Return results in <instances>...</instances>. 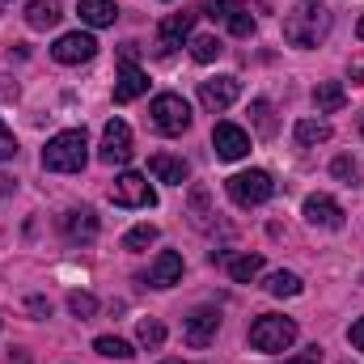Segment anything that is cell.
<instances>
[{
	"instance_id": "obj_26",
	"label": "cell",
	"mask_w": 364,
	"mask_h": 364,
	"mask_svg": "<svg viewBox=\"0 0 364 364\" xmlns=\"http://www.w3.org/2000/svg\"><path fill=\"white\" fill-rule=\"evenodd\" d=\"M136 339H140V348H149V352H157V348L166 343V326H161L157 318H144V322L136 326Z\"/></svg>"
},
{
	"instance_id": "obj_10",
	"label": "cell",
	"mask_w": 364,
	"mask_h": 364,
	"mask_svg": "<svg viewBox=\"0 0 364 364\" xmlns=\"http://www.w3.org/2000/svg\"><path fill=\"white\" fill-rule=\"evenodd\" d=\"M216 331H220V309H216V305H199V309L186 314L182 339H186L191 348H208V343L216 339Z\"/></svg>"
},
{
	"instance_id": "obj_7",
	"label": "cell",
	"mask_w": 364,
	"mask_h": 364,
	"mask_svg": "<svg viewBox=\"0 0 364 364\" xmlns=\"http://www.w3.org/2000/svg\"><path fill=\"white\" fill-rule=\"evenodd\" d=\"M110 199H114L119 208H153V203H157V191L149 186V178H144V174L127 170V174H119V178H114Z\"/></svg>"
},
{
	"instance_id": "obj_16",
	"label": "cell",
	"mask_w": 364,
	"mask_h": 364,
	"mask_svg": "<svg viewBox=\"0 0 364 364\" xmlns=\"http://www.w3.org/2000/svg\"><path fill=\"white\" fill-rule=\"evenodd\" d=\"M305 220L318 229H343V208L331 195H309L305 199Z\"/></svg>"
},
{
	"instance_id": "obj_15",
	"label": "cell",
	"mask_w": 364,
	"mask_h": 364,
	"mask_svg": "<svg viewBox=\"0 0 364 364\" xmlns=\"http://www.w3.org/2000/svg\"><path fill=\"white\" fill-rule=\"evenodd\" d=\"M64 237H68L73 246L97 242V216H93V208H73V212H64Z\"/></svg>"
},
{
	"instance_id": "obj_9",
	"label": "cell",
	"mask_w": 364,
	"mask_h": 364,
	"mask_svg": "<svg viewBox=\"0 0 364 364\" xmlns=\"http://www.w3.org/2000/svg\"><path fill=\"white\" fill-rule=\"evenodd\" d=\"M203 9H208V17L220 21L229 34H237V38H250V34H255V17H250L246 4H237V0H208Z\"/></svg>"
},
{
	"instance_id": "obj_29",
	"label": "cell",
	"mask_w": 364,
	"mask_h": 364,
	"mask_svg": "<svg viewBox=\"0 0 364 364\" xmlns=\"http://www.w3.org/2000/svg\"><path fill=\"white\" fill-rule=\"evenodd\" d=\"M191 220H195V229H208V225H212V212H208V191H203V186H195V191H191Z\"/></svg>"
},
{
	"instance_id": "obj_23",
	"label": "cell",
	"mask_w": 364,
	"mask_h": 364,
	"mask_svg": "<svg viewBox=\"0 0 364 364\" xmlns=\"http://www.w3.org/2000/svg\"><path fill=\"white\" fill-rule=\"evenodd\" d=\"M292 136H296V144H322V140H331V123L326 119H301L292 127Z\"/></svg>"
},
{
	"instance_id": "obj_6",
	"label": "cell",
	"mask_w": 364,
	"mask_h": 364,
	"mask_svg": "<svg viewBox=\"0 0 364 364\" xmlns=\"http://www.w3.org/2000/svg\"><path fill=\"white\" fill-rule=\"evenodd\" d=\"M144 90H149V77H144V68L136 64V43H127V47H123L119 77H114V102H119V106H123V102H136Z\"/></svg>"
},
{
	"instance_id": "obj_37",
	"label": "cell",
	"mask_w": 364,
	"mask_h": 364,
	"mask_svg": "<svg viewBox=\"0 0 364 364\" xmlns=\"http://www.w3.org/2000/svg\"><path fill=\"white\" fill-rule=\"evenodd\" d=\"M13 186H17V182L9 178V174H0V195H9V191H13Z\"/></svg>"
},
{
	"instance_id": "obj_27",
	"label": "cell",
	"mask_w": 364,
	"mask_h": 364,
	"mask_svg": "<svg viewBox=\"0 0 364 364\" xmlns=\"http://www.w3.org/2000/svg\"><path fill=\"white\" fill-rule=\"evenodd\" d=\"M93 352H97V356H110V360H132V356H136L132 343H123V339H114V335L93 339Z\"/></svg>"
},
{
	"instance_id": "obj_39",
	"label": "cell",
	"mask_w": 364,
	"mask_h": 364,
	"mask_svg": "<svg viewBox=\"0 0 364 364\" xmlns=\"http://www.w3.org/2000/svg\"><path fill=\"white\" fill-rule=\"evenodd\" d=\"M161 364H191V360H161Z\"/></svg>"
},
{
	"instance_id": "obj_34",
	"label": "cell",
	"mask_w": 364,
	"mask_h": 364,
	"mask_svg": "<svg viewBox=\"0 0 364 364\" xmlns=\"http://www.w3.org/2000/svg\"><path fill=\"white\" fill-rule=\"evenodd\" d=\"M279 364H322V348L314 343V348H305L301 356H292V360H279Z\"/></svg>"
},
{
	"instance_id": "obj_38",
	"label": "cell",
	"mask_w": 364,
	"mask_h": 364,
	"mask_svg": "<svg viewBox=\"0 0 364 364\" xmlns=\"http://www.w3.org/2000/svg\"><path fill=\"white\" fill-rule=\"evenodd\" d=\"M356 34H360V38H364V17H360V21H356Z\"/></svg>"
},
{
	"instance_id": "obj_12",
	"label": "cell",
	"mask_w": 364,
	"mask_h": 364,
	"mask_svg": "<svg viewBox=\"0 0 364 364\" xmlns=\"http://www.w3.org/2000/svg\"><path fill=\"white\" fill-rule=\"evenodd\" d=\"M51 55H55L60 64H90L93 55H97V38L85 34V30L60 34V38H55V47H51Z\"/></svg>"
},
{
	"instance_id": "obj_20",
	"label": "cell",
	"mask_w": 364,
	"mask_h": 364,
	"mask_svg": "<svg viewBox=\"0 0 364 364\" xmlns=\"http://www.w3.org/2000/svg\"><path fill=\"white\" fill-rule=\"evenodd\" d=\"M314 106H318V114H335V110L348 106V90H343L339 81H318V90H314Z\"/></svg>"
},
{
	"instance_id": "obj_36",
	"label": "cell",
	"mask_w": 364,
	"mask_h": 364,
	"mask_svg": "<svg viewBox=\"0 0 364 364\" xmlns=\"http://www.w3.org/2000/svg\"><path fill=\"white\" fill-rule=\"evenodd\" d=\"M30 309H34V314H38V318H51V305H47V301H43V296H30Z\"/></svg>"
},
{
	"instance_id": "obj_1",
	"label": "cell",
	"mask_w": 364,
	"mask_h": 364,
	"mask_svg": "<svg viewBox=\"0 0 364 364\" xmlns=\"http://www.w3.org/2000/svg\"><path fill=\"white\" fill-rule=\"evenodd\" d=\"M331 30V13L326 0H296V9L284 17V38L292 47H318Z\"/></svg>"
},
{
	"instance_id": "obj_5",
	"label": "cell",
	"mask_w": 364,
	"mask_h": 364,
	"mask_svg": "<svg viewBox=\"0 0 364 364\" xmlns=\"http://www.w3.org/2000/svg\"><path fill=\"white\" fill-rule=\"evenodd\" d=\"M149 114H153V127L161 136H182L191 127V106H186L182 93H157L153 106H149Z\"/></svg>"
},
{
	"instance_id": "obj_32",
	"label": "cell",
	"mask_w": 364,
	"mask_h": 364,
	"mask_svg": "<svg viewBox=\"0 0 364 364\" xmlns=\"http://www.w3.org/2000/svg\"><path fill=\"white\" fill-rule=\"evenodd\" d=\"M68 309L85 322V318H93V314H97V301H93L90 292H73V296H68Z\"/></svg>"
},
{
	"instance_id": "obj_14",
	"label": "cell",
	"mask_w": 364,
	"mask_h": 364,
	"mask_svg": "<svg viewBox=\"0 0 364 364\" xmlns=\"http://www.w3.org/2000/svg\"><path fill=\"white\" fill-rule=\"evenodd\" d=\"M195 30V13H170L157 30V55H174Z\"/></svg>"
},
{
	"instance_id": "obj_22",
	"label": "cell",
	"mask_w": 364,
	"mask_h": 364,
	"mask_svg": "<svg viewBox=\"0 0 364 364\" xmlns=\"http://www.w3.org/2000/svg\"><path fill=\"white\" fill-rule=\"evenodd\" d=\"M55 21H60V9L51 0H30L26 4V26L30 30H51Z\"/></svg>"
},
{
	"instance_id": "obj_24",
	"label": "cell",
	"mask_w": 364,
	"mask_h": 364,
	"mask_svg": "<svg viewBox=\"0 0 364 364\" xmlns=\"http://www.w3.org/2000/svg\"><path fill=\"white\" fill-rule=\"evenodd\" d=\"M263 288H267L272 296H301V288H305V284H301V275H296V272H272Z\"/></svg>"
},
{
	"instance_id": "obj_35",
	"label": "cell",
	"mask_w": 364,
	"mask_h": 364,
	"mask_svg": "<svg viewBox=\"0 0 364 364\" xmlns=\"http://www.w3.org/2000/svg\"><path fill=\"white\" fill-rule=\"evenodd\" d=\"M348 339H352V343H356V348L364 352V318H360V322H352V331H348Z\"/></svg>"
},
{
	"instance_id": "obj_31",
	"label": "cell",
	"mask_w": 364,
	"mask_h": 364,
	"mask_svg": "<svg viewBox=\"0 0 364 364\" xmlns=\"http://www.w3.org/2000/svg\"><path fill=\"white\" fill-rule=\"evenodd\" d=\"M331 174H335V178H343L348 186H356V178H360V166H356L352 157H335V161H331Z\"/></svg>"
},
{
	"instance_id": "obj_2",
	"label": "cell",
	"mask_w": 364,
	"mask_h": 364,
	"mask_svg": "<svg viewBox=\"0 0 364 364\" xmlns=\"http://www.w3.org/2000/svg\"><path fill=\"white\" fill-rule=\"evenodd\" d=\"M85 161H90V136L81 127L55 132L43 149V170H51V174H77V170H85Z\"/></svg>"
},
{
	"instance_id": "obj_3",
	"label": "cell",
	"mask_w": 364,
	"mask_h": 364,
	"mask_svg": "<svg viewBox=\"0 0 364 364\" xmlns=\"http://www.w3.org/2000/svg\"><path fill=\"white\" fill-rule=\"evenodd\" d=\"M296 343V322L284 314H263L250 326V348L255 352H288Z\"/></svg>"
},
{
	"instance_id": "obj_8",
	"label": "cell",
	"mask_w": 364,
	"mask_h": 364,
	"mask_svg": "<svg viewBox=\"0 0 364 364\" xmlns=\"http://www.w3.org/2000/svg\"><path fill=\"white\" fill-rule=\"evenodd\" d=\"M97 157H102L106 166H127V161H132V127H127L123 119H110V123L102 127V149H97Z\"/></svg>"
},
{
	"instance_id": "obj_19",
	"label": "cell",
	"mask_w": 364,
	"mask_h": 364,
	"mask_svg": "<svg viewBox=\"0 0 364 364\" xmlns=\"http://www.w3.org/2000/svg\"><path fill=\"white\" fill-rule=\"evenodd\" d=\"M149 170H153L157 182H170V186H182L186 174H191V166H186L182 157H174V153H157V157L149 161Z\"/></svg>"
},
{
	"instance_id": "obj_13",
	"label": "cell",
	"mask_w": 364,
	"mask_h": 364,
	"mask_svg": "<svg viewBox=\"0 0 364 364\" xmlns=\"http://www.w3.org/2000/svg\"><path fill=\"white\" fill-rule=\"evenodd\" d=\"M212 149H216L220 161H242V157L250 153V136H246L237 123H216V132H212Z\"/></svg>"
},
{
	"instance_id": "obj_11",
	"label": "cell",
	"mask_w": 364,
	"mask_h": 364,
	"mask_svg": "<svg viewBox=\"0 0 364 364\" xmlns=\"http://www.w3.org/2000/svg\"><path fill=\"white\" fill-rule=\"evenodd\" d=\"M237 97H242V81H237V77H212V81H199V102H203V110H212V114L229 110Z\"/></svg>"
},
{
	"instance_id": "obj_17",
	"label": "cell",
	"mask_w": 364,
	"mask_h": 364,
	"mask_svg": "<svg viewBox=\"0 0 364 364\" xmlns=\"http://www.w3.org/2000/svg\"><path fill=\"white\" fill-rule=\"evenodd\" d=\"M178 279H182V255L178 250H161L153 259V267H149V284L153 288H174Z\"/></svg>"
},
{
	"instance_id": "obj_40",
	"label": "cell",
	"mask_w": 364,
	"mask_h": 364,
	"mask_svg": "<svg viewBox=\"0 0 364 364\" xmlns=\"http://www.w3.org/2000/svg\"><path fill=\"white\" fill-rule=\"evenodd\" d=\"M360 132H364V119H360Z\"/></svg>"
},
{
	"instance_id": "obj_4",
	"label": "cell",
	"mask_w": 364,
	"mask_h": 364,
	"mask_svg": "<svg viewBox=\"0 0 364 364\" xmlns=\"http://www.w3.org/2000/svg\"><path fill=\"white\" fill-rule=\"evenodd\" d=\"M225 191H229V199L237 208H259V203H267L275 195V182L267 170H242V174H233L225 182Z\"/></svg>"
},
{
	"instance_id": "obj_21",
	"label": "cell",
	"mask_w": 364,
	"mask_h": 364,
	"mask_svg": "<svg viewBox=\"0 0 364 364\" xmlns=\"http://www.w3.org/2000/svg\"><path fill=\"white\" fill-rule=\"evenodd\" d=\"M220 259H225V267H229V275L237 284H250L255 275L263 272V255H220Z\"/></svg>"
},
{
	"instance_id": "obj_28",
	"label": "cell",
	"mask_w": 364,
	"mask_h": 364,
	"mask_svg": "<svg viewBox=\"0 0 364 364\" xmlns=\"http://www.w3.org/2000/svg\"><path fill=\"white\" fill-rule=\"evenodd\" d=\"M250 114H255L259 136H275V119H272V102H267V97H255V102H250Z\"/></svg>"
},
{
	"instance_id": "obj_18",
	"label": "cell",
	"mask_w": 364,
	"mask_h": 364,
	"mask_svg": "<svg viewBox=\"0 0 364 364\" xmlns=\"http://www.w3.org/2000/svg\"><path fill=\"white\" fill-rule=\"evenodd\" d=\"M77 13H81V21L93 26V30H106V26L119 21V4H114V0H81Z\"/></svg>"
},
{
	"instance_id": "obj_33",
	"label": "cell",
	"mask_w": 364,
	"mask_h": 364,
	"mask_svg": "<svg viewBox=\"0 0 364 364\" xmlns=\"http://www.w3.org/2000/svg\"><path fill=\"white\" fill-rule=\"evenodd\" d=\"M13 157H17V136L0 123V161H13Z\"/></svg>"
},
{
	"instance_id": "obj_25",
	"label": "cell",
	"mask_w": 364,
	"mask_h": 364,
	"mask_svg": "<svg viewBox=\"0 0 364 364\" xmlns=\"http://www.w3.org/2000/svg\"><path fill=\"white\" fill-rule=\"evenodd\" d=\"M220 51H225V43H220L216 34H195V38H191V55H195L199 64H212V60H220Z\"/></svg>"
},
{
	"instance_id": "obj_30",
	"label": "cell",
	"mask_w": 364,
	"mask_h": 364,
	"mask_svg": "<svg viewBox=\"0 0 364 364\" xmlns=\"http://www.w3.org/2000/svg\"><path fill=\"white\" fill-rule=\"evenodd\" d=\"M153 242H157V225H136V229H127L123 250H144V246H153Z\"/></svg>"
}]
</instances>
